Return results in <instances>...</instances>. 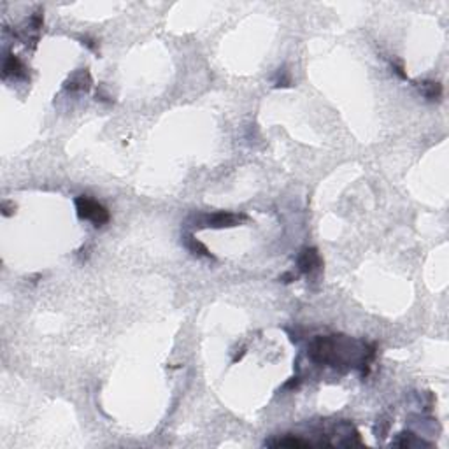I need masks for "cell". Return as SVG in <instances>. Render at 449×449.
<instances>
[{"label":"cell","mask_w":449,"mask_h":449,"mask_svg":"<svg viewBox=\"0 0 449 449\" xmlns=\"http://www.w3.org/2000/svg\"><path fill=\"white\" fill-rule=\"evenodd\" d=\"M76 211L81 219H90L95 227H102L109 221V211L98 202L91 200L88 197H78L76 198Z\"/></svg>","instance_id":"obj_1"},{"label":"cell","mask_w":449,"mask_h":449,"mask_svg":"<svg viewBox=\"0 0 449 449\" xmlns=\"http://www.w3.org/2000/svg\"><path fill=\"white\" fill-rule=\"evenodd\" d=\"M244 214H235V212L228 211H218L212 212L209 216H204L200 219V227H211V228H230L237 227L239 223L244 221Z\"/></svg>","instance_id":"obj_2"},{"label":"cell","mask_w":449,"mask_h":449,"mask_svg":"<svg viewBox=\"0 0 449 449\" xmlns=\"http://www.w3.org/2000/svg\"><path fill=\"white\" fill-rule=\"evenodd\" d=\"M297 265L300 269V272L304 274H311V272L318 270L319 265H321V258H319V253L316 248H304L300 253H298L297 258Z\"/></svg>","instance_id":"obj_3"},{"label":"cell","mask_w":449,"mask_h":449,"mask_svg":"<svg viewBox=\"0 0 449 449\" xmlns=\"http://www.w3.org/2000/svg\"><path fill=\"white\" fill-rule=\"evenodd\" d=\"M90 88H91V76L86 69L74 72L65 83V90H71V91H88Z\"/></svg>","instance_id":"obj_4"},{"label":"cell","mask_w":449,"mask_h":449,"mask_svg":"<svg viewBox=\"0 0 449 449\" xmlns=\"http://www.w3.org/2000/svg\"><path fill=\"white\" fill-rule=\"evenodd\" d=\"M182 242H184V246L188 248L189 253H193V255H197V256H204V258H214V256L211 255V251H209L198 239H195L193 235H189V234L184 235Z\"/></svg>","instance_id":"obj_5"},{"label":"cell","mask_w":449,"mask_h":449,"mask_svg":"<svg viewBox=\"0 0 449 449\" xmlns=\"http://www.w3.org/2000/svg\"><path fill=\"white\" fill-rule=\"evenodd\" d=\"M14 76V78H25V67L16 56L9 55L4 62V78Z\"/></svg>","instance_id":"obj_6"},{"label":"cell","mask_w":449,"mask_h":449,"mask_svg":"<svg viewBox=\"0 0 449 449\" xmlns=\"http://www.w3.org/2000/svg\"><path fill=\"white\" fill-rule=\"evenodd\" d=\"M420 90L428 100H435V98H441L442 95V85L437 81H421L420 83Z\"/></svg>","instance_id":"obj_7"},{"label":"cell","mask_w":449,"mask_h":449,"mask_svg":"<svg viewBox=\"0 0 449 449\" xmlns=\"http://www.w3.org/2000/svg\"><path fill=\"white\" fill-rule=\"evenodd\" d=\"M269 446H290V448H305V446H311V442H305L300 441L297 437H291V439H281L277 442H269Z\"/></svg>","instance_id":"obj_8"},{"label":"cell","mask_w":449,"mask_h":449,"mask_svg":"<svg viewBox=\"0 0 449 449\" xmlns=\"http://www.w3.org/2000/svg\"><path fill=\"white\" fill-rule=\"evenodd\" d=\"M291 81H290V76H288V72H286V69H279L277 72V78H275V86L277 88H286V86H290Z\"/></svg>","instance_id":"obj_9"},{"label":"cell","mask_w":449,"mask_h":449,"mask_svg":"<svg viewBox=\"0 0 449 449\" xmlns=\"http://www.w3.org/2000/svg\"><path fill=\"white\" fill-rule=\"evenodd\" d=\"M391 67H393V71L397 72V74L400 76L402 79H407V74H405V72H404V65H402V63L393 62V63H391Z\"/></svg>","instance_id":"obj_10"},{"label":"cell","mask_w":449,"mask_h":449,"mask_svg":"<svg viewBox=\"0 0 449 449\" xmlns=\"http://www.w3.org/2000/svg\"><path fill=\"white\" fill-rule=\"evenodd\" d=\"M81 41H83V44H85V46H88V48L91 49V51H97V44H95V41H93V39H90V37H83Z\"/></svg>","instance_id":"obj_11"},{"label":"cell","mask_w":449,"mask_h":449,"mask_svg":"<svg viewBox=\"0 0 449 449\" xmlns=\"http://www.w3.org/2000/svg\"><path fill=\"white\" fill-rule=\"evenodd\" d=\"M298 384H300V379L298 377H291V381L290 382H286V390H290V388H297Z\"/></svg>","instance_id":"obj_12"},{"label":"cell","mask_w":449,"mask_h":449,"mask_svg":"<svg viewBox=\"0 0 449 449\" xmlns=\"http://www.w3.org/2000/svg\"><path fill=\"white\" fill-rule=\"evenodd\" d=\"M279 281H282V282H291V281H295V275H293V274H290V272H286V274H282L281 277H279Z\"/></svg>","instance_id":"obj_13"},{"label":"cell","mask_w":449,"mask_h":449,"mask_svg":"<svg viewBox=\"0 0 449 449\" xmlns=\"http://www.w3.org/2000/svg\"><path fill=\"white\" fill-rule=\"evenodd\" d=\"M244 355H246V348H242V349H241V353H237V357L234 358V361H239L242 357H244Z\"/></svg>","instance_id":"obj_14"}]
</instances>
